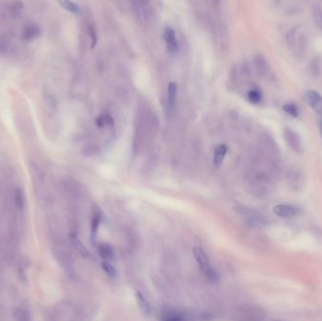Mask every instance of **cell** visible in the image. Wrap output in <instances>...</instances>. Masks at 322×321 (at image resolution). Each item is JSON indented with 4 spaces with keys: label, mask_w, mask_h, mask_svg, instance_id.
I'll return each instance as SVG.
<instances>
[{
    "label": "cell",
    "mask_w": 322,
    "mask_h": 321,
    "mask_svg": "<svg viewBox=\"0 0 322 321\" xmlns=\"http://www.w3.org/2000/svg\"><path fill=\"white\" fill-rule=\"evenodd\" d=\"M89 35L91 37V42H92V48H94L96 43H97V32H96V29L94 27V25H89Z\"/></svg>",
    "instance_id": "cell-22"
},
{
    "label": "cell",
    "mask_w": 322,
    "mask_h": 321,
    "mask_svg": "<svg viewBox=\"0 0 322 321\" xmlns=\"http://www.w3.org/2000/svg\"><path fill=\"white\" fill-rule=\"evenodd\" d=\"M305 102L311 107V109L322 116V96L316 91L310 90L305 94Z\"/></svg>",
    "instance_id": "cell-3"
},
{
    "label": "cell",
    "mask_w": 322,
    "mask_h": 321,
    "mask_svg": "<svg viewBox=\"0 0 322 321\" xmlns=\"http://www.w3.org/2000/svg\"><path fill=\"white\" fill-rule=\"evenodd\" d=\"M227 152H228V148H227V146L225 144H220L215 149L214 158H213V164L217 169L220 168V166H221Z\"/></svg>",
    "instance_id": "cell-10"
},
{
    "label": "cell",
    "mask_w": 322,
    "mask_h": 321,
    "mask_svg": "<svg viewBox=\"0 0 322 321\" xmlns=\"http://www.w3.org/2000/svg\"><path fill=\"white\" fill-rule=\"evenodd\" d=\"M283 110H285L288 114H289L292 117H298L299 116V109H298L296 105L293 104V103L286 104L283 107Z\"/></svg>",
    "instance_id": "cell-21"
},
{
    "label": "cell",
    "mask_w": 322,
    "mask_h": 321,
    "mask_svg": "<svg viewBox=\"0 0 322 321\" xmlns=\"http://www.w3.org/2000/svg\"><path fill=\"white\" fill-rule=\"evenodd\" d=\"M254 65H255V70L257 74L261 77H265L268 76L270 72V67L267 62V60L261 55H257L254 58Z\"/></svg>",
    "instance_id": "cell-9"
},
{
    "label": "cell",
    "mask_w": 322,
    "mask_h": 321,
    "mask_svg": "<svg viewBox=\"0 0 322 321\" xmlns=\"http://www.w3.org/2000/svg\"><path fill=\"white\" fill-rule=\"evenodd\" d=\"M312 17H313L315 25H317L319 29L322 30V8L316 7L314 8Z\"/></svg>",
    "instance_id": "cell-19"
},
{
    "label": "cell",
    "mask_w": 322,
    "mask_h": 321,
    "mask_svg": "<svg viewBox=\"0 0 322 321\" xmlns=\"http://www.w3.org/2000/svg\"><path fill=\"white\" fill-rule=\"evenodd\" d=\"M177 84L175 82H169L167 93V114L169 117L174 115L176 99H177Z\"/></svg>",
    "instance_id": "cell-4"
},
{
    "label": "cell",
    "mask_w": 322,
    "mask_h": 321,
    "mask_svg": "<svg viewBox=\"0 0 322 321\" xmlns=\"http://www.w3.org/2000/svg\"><path fill=\"white\" fill-rule=\"evenodd\" d=\"M133 7L138 16H149L151 12L150 0H133Z\"/></svg>",
    "instance_id": "cell-8"
},
{
    "label": "cell",
    "mask_w": 322,
    "mask_h": 321,
    "mask_svg": "<svg viewBox=\"0 0 322 321\" xmlns=\"http://www.w3.org/2000/svg\"><path fill=\"white\" fill-rule=\"evenodd\" d=\"M136 302L138 307L140 308V310L143 312L144 316H149L151 314V306L142 293L136 292Z\"/></svg>",
    "instance_id": "cell-11"
},
{
    "label": "cell",
    "mask_w": 322,
    "mask_h": 321,
    "mask_svg": "<svg viewBox=\"0 0 322 321\" xmlns=\"http://www.w3.org/2000/svg\"><path fill=\"white\" fill-rule=\"evenodd\" d=\"M95 124L98 127H113V119L111 118L110 114L108 113H102L95 121Z\"/></svg>",
    "instance_id": "cell-13"
},
{
    "label": "cell",
    "mask_w": 322,
    "mask_h": 321,
    "mask_svg": "<svg viewBox=\"0 0 322 321\" xmlns=\"http://www.w3.org/2000/svg\"><path fill=\"white\" fill-rule=\"evenodd\" d=\"M98 253L100 254L104 261H112L115 258V254L113 249L108 244H101L98 247Z\"/></svg>",
    "instance_id": "cell-12"
},
{
    "label": "cell",
    "mask_w": 322,
    "mask_h": 321,
    "mask_svg": "<svg viewBox=\"0 0 322 321\" xmlns=\"http://www.w3.org/2000/svg\"><path fill=\"white\" fill-rule=\"evenodd\" d=\"M163 39L166 43L167 50L170 54H175L178 50V42L176 34L172 27L166 26L163 31Z\"/></svg>",
    "instance_id": "cell-5"
},
{
    "label": "cell",
    "mask_w": 322,
    "mask_h": 321,
    "mask_svg": "<svg viewBox=\"0 0 322 321\" xmlns=\"http://www.w3.org/2000/svg\"><path fill=\"white\" fill-rule=\"evenodd\" d=\"M39 34H40L39 27L31 25V26L26 27L25 30H24V32H23V38L25 40H26V41H30V40L35 39L36 37H38Z\"/></svg>",
    "instance_id": "cell-15"
},
{
    "label": "cell",
    "mask_w": 322,
    "mask_h": 321,
    "mask_svg": "<svg viewBox=\"0 0 322 321\" xmlns=\"http://www.w3.org/2000/svg\"><path fill=\"white\" fill-rule=\"evenodd\" d=\"M320 131H321V134H322V119L321 120V122H320Z\"/></svg>",
    "instance_id": "cell-26"
},
{
    "label": "cell",
    "mask_w": 322,
    "mask_h": 321,
    "mask_svg": "<svg viewBox=\"0 0 322 321\" xmlns=\"http://www.w3.org/2000/svg\"><path fill=\"white\" fill-rule=\"evenodd\" d=\"M284 135H285V139L287 140L288 144L289 146L296 152H301L302 151V142H301V138L300 136L298 135V133L289 129V128H286L284 131Z\"/></svg>",
    "instance_id": "cell-7"
},
{
    "label": "cell",
    "mask_w": 322,
    "mask_h": 321,
    "mask_svg": "<svg viewBox=\"0 0 322 321\" xmlns=\"http://www.w3.org/2000/svg\"><path fill=\"white\" fill-rule=\"evenodd\" d=\"M162 320L166 321H181L185 320V317L175 311H167L163 314Z\"/></svg>",
    "instance_id": "cell-16"
},
{
    "label": "cell",
    "mask_w": 322,
    "mask_h": 321,
    "mask_svg": "<svg viewBox=\"0 0 322 321\" xmlns=\"http://www.w3.org/2000/svg\"><path fill=\"white\" fill-rule=\"evenodd\" d=\"M248 99L252 104H258L262 100V93L258 89H252L248 92Z\"/></svg>",
    "instance_id": "cell-17"
},
{
    "label": "cell",
    "mask_w": 322,
    "mask_h": 321,
    "mask_svg": "<svg viewBox=\"0 0 322 321\" xmlns=\"http://www.w3.org/2000/svg\"><path fill=\"white\" fill-rule=\"evenodd\" d=\"M70 239H71L72 244H73V246L75 247V249H76V251H77L79 254H81L82 256H84V257H87V256L89 255L88 250H87V249H86V247L82 244V242L77 238L76 235H71V236H70Z\"/></svg>",
    "instance_id": "cell-14"
},
{
    "label": "cell",
    "mask_w": 322,
    "mask_h": 321,
    "mask_svg": "<svg viewBox=\"0 0 322 321\" xmlns=\"http://www.w3.org/2000/svg\"><path fill=\"white\" fill-rule=\"evenodd\" d=\"M193 255L203 275L209 281L216 282L218 280V274L213 270L210 265V260L203 249L201 247H194Z\"/></svg>",
    "instance_id": "cell-2"
},
{
    "label": "cell",
    "mask_w": 322,
    "mask_h": 321,
    "mask_svg": "<svg viewBox=\"0 0 322 321\" xmlns=\"http://www.w3.org/2000/svg\"><path fill=\"white\" fill-rule=\"evenodd\" d=\"M58 1L62 8H65L66 10L72 13H77L79 11V7L71 0H58Z\"/></svg>",
    "instance_id": "cell-18"
},
{
    "label": "cell",
    "mask_w": 322,
    "mask_h": 321,
    "mask_svg": "<svg viewBox=\"0 0 322 321\" xmlns=\"http://www.w3.org/2000/svg\"><path fill=\"white\" fill-rule=\"evenodd\" d=\"M17 320L19 321H27L29 320V316H28V313L25 311L24 309H19L17 311Z\"/></svg>",
    "instance_id": "cell-25"
},
{
    "label": "cell",
    "mask_w": 322,
    "mask_h": 321,
    "mask_svg": "<svg viewBox=\"0 0 322 321\" xmlns=\"http://www.w3.org/2000/svg\"><path fill=\"white\" fill-rule=\"evenodd\" d=\"M102 267L103 270L107 273V275H109L111 278H115L117 275V271L114 269V267L110 264V261H104L102 263Z\"/></svg>",
    "instance_id": "cell-20"
},
{
    "label": "cell",
    "mask_w": 322,
    "mask_h": 321,
    "mask_svg": "<svg viewBox=\"0 0 322 321\" xmlns=\"http://www.w3.org/2000/svg\"><path fill=\"white\" fill-rule=\"evenodd\" d=\"M100 222H101V218H100V215L99 214H96L94 217H93V223H92V234H93V237L96 235L97 233V230H98V227L100 225Z\"/></svg>",
    "instance_id": "cell-23"
},
{
    "label": "cell",
    "mask_w": 322,
    "mask_h": 321,
    "mask_svg": "<svg viewBox=\"0 0 322 321\" xmlns=\"http://www.w3.org/2000/svg\"><path fill=\"white\" fill-rule=\"evenodd\" d=\"M273 213L282 218H288L299 215L301 210L298 206L292 204H277L273 207Z\"/></svg>",
    "instance_id": "cell-6"
},
{
    "label": "cell",
    "mask_w": 322,
    "mask_h": 321,
    "mask_svg": "<svg viewBox=\"0 0 322 321\" xmlns=\"http://www.w3.org/2000/svg\"><path fill=\"white\" fill-rule=\"evenodd\" d=\"M14 199H15V203H16L17 206L19 208H22L24 206V203H25V198H24L23 192L20 189L17 190Z\"/></svg>",
    "instance_id": "cell-24"
},
{
    "label": "cell",
    "mask_w": 322,
    "mask_h": 321,
    "mask_svg": "<svg viewBox=\"0 0 322 321\" xmlns=\"http://www.w3.org/2000/svg\"><path fill=\"white\" fill-rule=\"evenodd\" d=\"M318 1H322V0H318Z\"/></svg>",
    "instance_id": "cell-28"
},
{
    "label": "cell",
    "mask_w": 322,
    "mask_h": 321,
    "mask_svg": "<svg viewBox=\"0 0 322 321\" xmlns=\"http://www.w3.org/2000/svg\"><path fill=\"white\" fill-rule=\"evenodd\" d=\"M287 44L294 58L302 59L308 48V38L302 27L295 26L287 34Z\"/></svg>",
    "instance_id": "cell-1"
},
{
    "label": "cell",
    "mask_w": 322,
    "mask_h": 321,
    "mask_svg": "<svg viewBox=\"0 0 322 321\" xmlns=\"http://www.w3.org/2000/svg\"><path fill=\"white\" fill-rule=\"evenodd\" d=\"M1 49H2V46H1V44H0V50H1Z\"/></svg>",
    "instance_id": "cell-27"
}]
</instances>
